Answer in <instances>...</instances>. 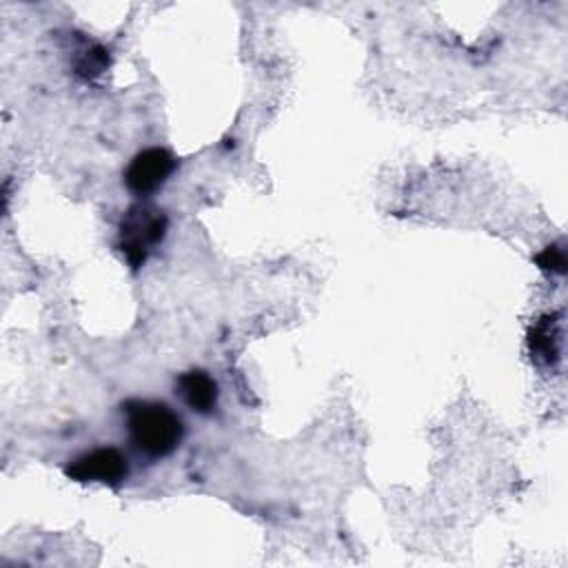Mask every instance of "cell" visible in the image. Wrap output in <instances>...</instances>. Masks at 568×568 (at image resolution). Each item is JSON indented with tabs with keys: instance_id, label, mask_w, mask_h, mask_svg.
<instances>
[{
	"instance_id": "obj_1",
	"label": "cell",
	"mask_w": 568,
	"mask_h": 568,
	"mask_svg": "<svg viewBox=\"0 0 568 568\" xmlns=\"http://www.w3.org/2000/svg\"><path fill=\"white\" fill-rule=\"evenodd\" d=\"M122 415L129 442L149 459L169 457L184 437L182 417L164 402L126 399Z\"/></svg>"
},
{
	"instance_id": "obj_2",
	"label": "cell",
	"mask_w": 568,
	"mask_h": 568,
	"mask_svg": "<svg viewBox=\"0 0 568 568\" xmlns=\"http://www.w3.org/2000/svg\"><path fill=\"white\" fill-rule=\"evenodd\" d=\"M166 229L169 220L164 211L151 204H133L126 209L120 222L118 248L133 271H138L149 253L164 240Z\"/></svg>"
},
{
	"instance_id": "obj_3",
	"label": "cell",
	"mask_w": 568,
	"mask_h": 568,
	"mask_svg": "<svg viewBox=\"0 0 568 568\" xmlns=\"http://www.w3.org/2000/svg\"><path fill=\"white\" fill-rule=\"evenodd\" d=\"M175 166H178V160L173 158L171 151L162 146L142 149L140 153L133 155V160L124 171V186L133 195L146 197L155 193L171 178Z\"/></svg>"
},
{
	"instance_id": "obj_4",
	"label": "cell",
	"mask_w": 568,
	"mask_h": 568,
	"mask_svg": "<svg viewBox=\"0 0 568 568\" xmlns=\"http://www.w3.org/2000/svg\"><path fill=\"white\" fill-rule=\"evenodd\" d=\"M64 475L73 481H98L106 486H120L129 475V462L118 448H93L73 457L64 466Z\"/></svg>"
},
{
	"instance_id": "obj_5",
	"label": "cell",
	"mask_w": 568,
	"mask_h": 568,
	"mask_svg": "<svg viewBox=\"0 0 568 568\" xmlns=\"http://www.w3.org/2000/svg\"><path fill=\"white\" fill-rule=\"evenodd\" d=\"M561 320L559 313L539 317L528 331L530 357L546 368H555L561 362Z\"/></svg>"
},
{
	"instance_id": "obj_6",
	"label": "cell",
	"mask_w": 568,
	"mask_h": 568,
	"mask_svg": "<svg viewBox=\"0 0 568 568\" xmlns=\"http://www.w3.org/2000/svg\"><path fill=\"white\" fill-rule=\"evenodd\" d=\"M175 395L184 402L186 408L200 415H209L217 404V382L200 368L186 371L175 379Z\"/></svg>"
},
{
	"instance_id": "obj_7",
	"label": "cell",
	"mask_w": 568,
	"mask_h": 568,
	"mask_svg": "<svg viewBox=\"0 0 568 568\" xmlns=\"http://www.w3.org/2000/svg\"><path fill=\"white\" fill-rule=\"evenodd\" d=\"M106 67H109V51L100 44H89L75 60V73L87 80L100 75L102 71H106Z\"/></svg>"
},
{
	"instance_id": "obj_8",
	"label": "cell",
	"mask_w": 568,
	"mask_h": 568,
	"mask_svg": "<svg viewBox=\"0 0 568 568\" xmlns=\"http://www.w3.org/2000/svg\"><path fill=\"white\" fill-rule=\"evenodd\" d=\"M535 262L541 271L555 273V275H564L566 273V251L561 244H550L544 251H539L535 255Z\"/></svg>"
}]
</instances>
